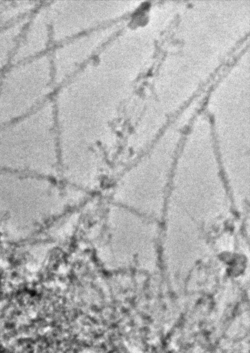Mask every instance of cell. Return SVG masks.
I'll return each instance as SVG.
<instances>
[{
  "label": "cell",
  "mask_w": 250,
  "mask_h": 353,
  "mask_svg": "<svg viewBox=\"0 0 250 353\" xmlns=\"http://www.w3.org/2000/svg\"><path fill=\"white\" fill-rule=\"evenodd\" d=\"M13 38L12 30H6L0 33V65L4 62L11 47Z\"/></svg>",
  "instance_id": "obj_1"
}]
</instances>
